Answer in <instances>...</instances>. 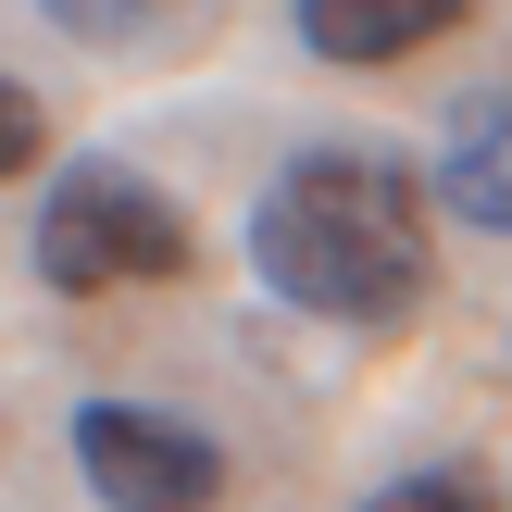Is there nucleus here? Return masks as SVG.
<instances>
[{
  "instance_id": "1",
  "label": "nucleus",
  "mask_w": 512,
  "mask_h": 512,
  "mask_svg": "<svg viewBox=\"0 0 512 512\" xmlns=\"http://www.w3.org/2000/svg\"><path fill=\"white\" fill-rule=\"evenodd\" d=\"M250 275L313 325H400L438 275V200L400 150H288L275 188L250 200Z\"/></svg>"
},
{
  "instance_id": "5",
  "label": "nucleus",
  "mask_w": 512,
  "mask_h": 512,
  "mask_svg": "<svg viewBox=\"0 0 512 512\" xmlns=\"http://www.w3.org/2000/svg\"><path fill=\"white\" fill-rule=\"evenodd\" d=\"M463 13H475V0H300V50L363 75V63H413V50H438Z\"/></svg>"
},
{
  "instance_id": "3",
  "label": "nucleus",
  "mask_w": 512,
  "mask_h": 512,
  "mask_svg": "<svg viewBox=\"0 0 512 512\" xmlns=\"http://www.w3.org/2000/svg\"><path fill=\"white\" fill-rule=\"evenodd\" d=\"M75 475L100 512H213L225 500V450L200 425L150 413V400H88L75 413Z\"/></svg>"
},
{
  "instance_id": "2",
  "label": "nucleus",
  "mask_w": 512,
  "mask_h": 512,
  "mask_svg": "<svg viewBox=\"0 0 512 512\" xmlns=\"http://www.w3.org/2000/svg\"><path fill=\"white\" fill-rule=\"evenodd\" d=\"M25 263L63 300H113V288H163L188 275V200L138 163H50V200L25 225Z\"/></svg>"
},
{
  "instance_id": "4",
  "label": "nucleus",
  "mask_w": 512,
  "mask_h": 512,
  "mask_svg": "<svg viewBox=\"0 0 512 512\" xmlns=\"http://www.w3.org/2000/svg\"><path fill=\"white\" fill-rule=\"evenodd\" d=\"M425 200L475 238H512V88H463L438 113V163H425Z\"/></svg>"
},
{
  "instance_id": "7",
  "label": "nucleus",
  "mask_w": 512,
  "mask_h": 512,
  "mask_svg": "<svg viewBox=\"0 0 512 512\" xmlns=\"http://www.w3.org/2000/svg\"><path fill=\"white\" fill-rule=\"evenodd\" d=\"M363 512H500V488L475 463H425V475H388Z\"/></svg>"
},
{
  "instance_id": "8",
  "label": "nucleus",
  "mask_w": 512,
  "mask_h": 512,
  "mask_svg": "<svg viewBox=\"0 0 512 512\" xmlns=\"http://www.w3.org/2000/svg\"><path fill=\"white\" fill-rule=\"evenodd\" d=\"M50 163V113H38V88H25V75H0V188H13V175H38Z\"/></svg>"
},
{
  "instance_id": "6",
  "label": "nucleus",
  "mask_w": 512,
  "mask_h": 512,
  "mask_svg": "<svg viewBox=\"0 0 512 512\" xmlns=\"http://www.w3.org/2000/svg\"><path fill=\"white\" fill-rule=\"evenodd\" d=\"M63 38H88V50H138V38H163L188 0H38Z\"/></svg>"
}]
</instances>
